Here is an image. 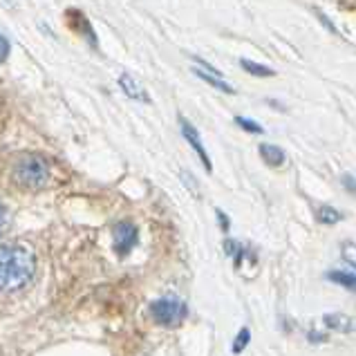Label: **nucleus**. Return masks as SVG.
Listing matches in <instances>:
<instances>
[{"instance_id":"f257e3e1","label":"nucleus","mask_w":356,"mask_h":356,"mask_svg":"<svg viewBox=\"0 0 356 356\" xmlns=\"http://www.w3.org/2000/svg\"><path fill=\"white\" fill-rule=\"evenodd\" d=\"M34 256L16 244H0V289L14 291L34 276Z\"/></svg>"},{"instance_id":"f03ea898","label":"nucleus","mask_w":356,"mask_h":356,"mask_svg":"<svg viewBox=\"0 0 356 356\" xmlns=\"http://www.w3.org/2000/svg\"><path fill=\"white\" fill-rule=\"evenodd\" d=\"M14 179L23 188L38 191L49 181V164L43 155H25L16 161Z\"/></svg>"},{"instance_id":"7ed1b4c3","label":"nucleus","mask_w":356,"mask_h":356,"mask_svg":"<svg viewBox=\"0 0 356 356\" xmlns=\"http://www.w3.org/2000/svg\"><path fill=\"white\" fill-rule=\"evenodd\" d=\"M150 316L161 327H179L188 316V307L177 298H161L150 305Z\"/></svg>"},{"instance_id":"20e7f679","label":"nucleus","mask_w":356,"mask_h":356,"mask_svg":"<svg viewBox=\"0 0 356 356\" xmlns=\"http://www.w3.org/2000/svg\"><path fill=\"white\" fill-rule=\"evenodd\" d=\"M139 233L137 227L130 225V222H121V225L115 227V251L117 256H128L132 251V247L137 244Z\"/></svg>"},{"instance_id":"39448f33","label":"nucleus","mask_w":356,"mask_h":356,"mask_svg":"<svg viewBox=\"0 0 356 356\" xmlns=\"http://www.w3.org/2000/svg\"><path fill=\"white\" fill-rule=\"evenodd\" d=\"M179 126H181V135H184V139L188 141V144L193 146V150L197 152V157L202 159V164H204V168L211 172V159L207 155V150H204V144H202V137H200V132L197 128L191 124V121H186L184 117H179Z\"/></svg>"},{"instance_id":"423d86ee","label":"nucleus","mask_w":356,"mask_h":356,"mask_svg":"<svg viewBox=\"0 0 356 356\" xmlns=\"http://www.w3.org/2000/svg\"><path fill=\"white\" fill-rule=\"evenodd\" d=\"M323 323L327 325L330 330L334 332H341V334H352L356 332V321L348 314H325Z\"/></svg>"},{"instance_id":"0eeeda50","label":"nucleus","mask_w":356,"mask_h":356,"mask_svg":"<svg viewBox=\"0 0 356 356\" xmlns=\"http://www.w3.org/2000/svg\"><path fill=\"white\" fill-rule=\"evenodd\" d=\"M119 88L124 90V92L130 97V99H137V101H144V104H148V95H146V90L141 88L135 79H132L130 74H121L119 76Z\"/></svg>"},{"instance_id":"6e6552de","label":"nucleus","mask_w":356,"mask_h":356,"mask_svg":"<svg viewBox=\"0 0 356 356\" xmlns=\"http://www.w3.org/2000/svg\"><path fill=\"white\" fill-rule=\"evenodd\" d=\"M260 157L264 159V164H269V166H282L284 164V150L278 148V146H273V144H260Z\"/></svg>"},{"instance_id":"1a4fd4ad","label":"nucleus","mask_w":356,"mask_h":356,"mask_svg":"<svg viewBox=\"0 0 356 356\" xmlns=\"http://www.w3.org/2000/svg\"><path fill=\"white\" fill-rule=\"evenodd\" d=\"M327 280L330 282H337V284H341V287L348 289V291H354L356 293V273H352V271L332 269V271H327Z\"/></svg>"},{"instance_id":"9d476101","label":"nucleus","mask_w":356,"mask_h":356,"mask_svg":"<svg viewBox=\"0 0 356 356\" xmlns=\"http://www.w3.org/2000/svg\"><path fill=\"white\" fill-rule=\"evenodd\" d=\"M193 72H195V76H200L202 81H207L209 86H213L216 90H220V92H227V95H233V92H236V88L229 86L227 81H222V76L209 74L207 70H200V67H195V70H193Z\"/></svg>"},{"instance_id":"9b49d317","label":"nucleus","mask_w":356,"mask_h":356,"mask_svg":"<svg viewBox=\"0 0 356 356\" xmlns=\"http://www.w3.org/2000/svg\"><path fill=\"white\" fill-rule=\"evenodd\" d=\"M240 65H242L244 72H249V74H253V76H273V74H276L271 67L260 65V63H253V60H249V58H242V60H240Z\"/></svg>"},{"instance_id":"f8f14e48","label":"nucleus","mask_w":356,"mask_h":356,"mask_svg":"<svg viewBox=\"0 0 356 356\" xmlns=\"http://www.w3.org/2000/svg\"><path fill=\"white\" fill-rule=\"evenodd\" d=\"M318 220L323 222V225H337V222L343 220V213H339L337 209H332V207H321L318 211Z\"/></svg>"},{"instance_id":"ddd939ff","label":"nucleus","mask_w":356,"mask_h":356,"mask_svg":"<svg viewBox=\"0 0 356 356\" xmlns=\"http://www.w3.org/2000/svg\"><path fill=\"white\" fill-rule=\"evenodd\" d=\"M236 124L242 128V130H247V132H253V135H262L264 128L258 124V121H253V119H247V117H236Z\"/></svg>"},{"instance_id":"4468645a","label":"nucleus","mask_w":356,"mask_h":356,"mask_svg":"<svg viewBox=\"0 0 356 356\" xmlns=\"http://www.w3.org/2000/svg\"><path fill=\"white\" fill-rule=\"evenodd\" d=\"M341 253H343L345 262H348L350 267H354V269H356V242H343Z\"/></svg>"},{"instance_id":"2eb2a0df","label":"nucleus","mask_w":356,"mask_h":356,"mask_svg":"<svg viewBox=\"0 0 356 356\" xmlns=\"http://www.w3.org/2000/svg\"><path fill=\"white\" fill-rule=\"evenodd\" d=\"M249 341H251V332L247 330V327H244V330H240V334H238V339L236 341H233V352H236V354H240L244 348H247V345H249Z\"/></svg>"},{"instance_id":"dca6fc26","label":"nucleus","mask_w":356,"mask_h":356,"mask_svg":"<svg viewBox=\"0 0 356 356\" xmlns=\"http://www.w3.org/2000/svg\"><path fill=\"white\" fill-rule=\"evenodd\" d=\"M9 52H12V45H9V40L3 34H0V63H5Z\"/></svg>"},{"instance_id":"f3484780","label":"nucleus","mask_w":356,"mask_h":356,"mask_svg":"<svg viewBox=\"0 0 356 356\" xmlns=\"http://www.w3.org/2000/svg\"><path fill=\"white\" fill-rule=\"evenodd\" d=\"M341 184H343L345 188H348L350 193H354V195H356V179H354L352 175H343V181H341Z\"/></svg>"},{"instance_id":"a211bd4d","label":"nucleus","mask_w":356,"mask_h":356,"mask_svg":"<svg viewBox=\"0 0 356 356\" xmlns=\"http://www.w3.org/2000/svg\"><path fill=\"white\" fill-rule=\"evenodd\" d=\"M218 218H220V222H222V229L225 231H229V220H227V216L222 211H218Z\"/></svg>"},{"instance_id":"6ab92c4d","label":"nucleus","mask_w":356,"mask_h":356,"mask_svg":"<svg viewBox=\"0 0 356 356\" xmlns=\"http://www.w3.org/2000/svg\"><path fill=\"white\" fill-rule=\"evenodd\" d=\"M3 227H5V209L0 204V231H3Z\"/></svg>"}]
</instances>
